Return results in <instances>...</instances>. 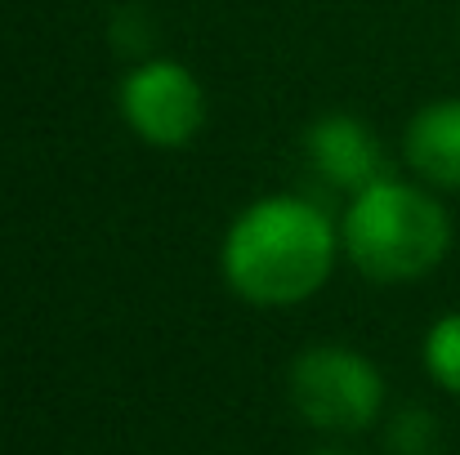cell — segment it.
I'll return each instance as SVG.
<instances>
[{
    "label": "cell",
    "instance_id": "6da1fadb",
    "mask_svg": "<svg viewBox=\"0 0 460 455\" xmlns=\"http://www.w3.org/2000/svg\"><path fill=\"white\" fill-rule=\"evenodd\" d=\"M340 255L331 214L296 192L251 201L224 232L219 268L233 295L260 308H291L313 300Z\"/></svg>",
    "mask_w": 460,
    "mask_h": 455
},
{
    "label": "cell",
    "instance_id": "7a4b0ae2",
    "mask_svg": "<svg viewBox=\"0 0 460 455\" xmlns=\"http://www.w3.org/2000/svg\"><path fill=\"white\" fill-rule=\"evenodd\" d=\"M340 250L362 277L380 286L420 282L452 250V214L434 188L389 174L349 197L340 219Z\"/></svg>",
    "mask_w": 460,
    "mask_h": 455
},
{
    "label": "cell",
    "instance_id": "3957f363",
    "mask_svg": "<svg viewBox=\"0 0 460 455\" xmlns=\"http://www.w3.org/2000/svg\"><path fill=\"white\" fill-rule=\"evenodd\" d=\"M291 407L317 433H362L385 411V375L380 366L349 344H313L291 362L287 375Z\"/></svg>",
    "mask_w": 460,
    "mask_h": 455
},
{
    "label": "cell",
    "instance_id": "277c9868",
    "mask_svg": "<svg viewBox=\"0 0 460 455\" xmlns=\"http://www.w3.org/2000/svg\"><path fill=\"white\" fill-rule=\"evenodd\" d=\"M117 108L126 126L153 148H183L206 121L201 81L174 58H144L121 76Z\"/></svg>",
    "mask_w": 460,
    "mask_h": 455
},
{
    "label": "cell",
    "instance_id": "5b68a950",
    "mask_svg": "<svg viewBox=\"0 0 460 455\" xmlns=\"http://www.w3.org/2000/svg\"><path fill=\"white\" fill-rule=\"evenodd\" d=\"M305 152L308 165L322 183L358 197L362 188L389 179V161H385V144L380 135L349 117V112H331V117H317L305 135Z\"/></svg>",
    "mask_w": 460,
    "mask_h": 455
},
{
    "label": "cell",
    "instance_id": "8992f818",
    "mask_svg": "<svg viewBox=\"0 0 460 455\" xmlns=\"http://www.w3.org/2000/svg\"><path fill=\"white\" fill-rule=\"evenodd\" d=\"M411 174L434 192H460V99L425 103L402 139Z\"/></svg>",
    "mask_w": 460,
    "mask_h": 455
},
{
    "label": "cell",
    "instance_id": "52a82bcc",
    "mask_svg": "<svg viewBox=\"0 0 460 455\" xmlns=\"http://www.w3.org/2000/svg\"><path fill=\"white\" fill-rule=\"evenodd\" d=\"M420 357H425L429 380H434L443 393L460 398V308L456 312H443V317L425 330Z\"/></svg>",
    "mask_w": 460,
    "mask_h": 455
},
{
    "label": "cell",
    "instance_id": "ba28073f",
    "mask_svg": "<svg viewBox=\"0 0 460 455\" xmlns=\"http://www.w3.org/2000/svg\"><path fill=\"white\" fill-rule=\"evenodd\" d=\"M389 455H443V424L425 407H402L385 429Z\"/></svg>",
    "mask_w": 460,
    "mask_h": 455
},
{
    "label": "cell",
    "instance_id": "9c48e42d",
    "mask_svg": "<svg viewBox=\"0 0 460 455\" xmlns=\"http://www.w3.org/2000/svg\"><path fill=\"white\" fill-rule=\"evenodd\" d=\"M308 455H353V451H344V447H317V451H308Z\"/></svg>",
    "mask_w": 460,
    "mask_h": 455
}]
</instances>
